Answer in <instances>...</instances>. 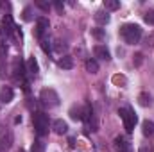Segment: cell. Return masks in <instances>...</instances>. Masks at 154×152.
Returning a JSON list of instances; mask_svg holds the SVG:
<instances>
[{"label": "cell", "instance_id": "18", "mask_svg": "<svg viewBox=\"0 0 154 152\" xmlns=\"http://www.w3.org/2000/svg\"><path fill=\"white\" fill-rule=\"evenodd\" d=\"M143 20H145V23H149V25H154V9H149V11H145V14H143Z\"/></svg>", "mask_w": 154, "mask_h": 152}, {"label": "cell", "instance_id": "12", "mask_svg": "<svg viewBox=\"0 0 154 152\" xmlns=\"http://www.w3.org/2000/svg\"><path fill=\"white\" fill-rule=\"evenodd\" d=\"M47 29H48V20L47 18H38V22H36V36L41 38Z\"/></svg>", "mask_w": 154, "mask_h": 152}, {"label": "cell", "instance_id": "8", "mask_svg": "<svg viewBox=\"0 0 154 152\" xmlns=\"http://www.w3.org/2000/svg\"><path fill=\"white\" fill-rule=\"evenodd\" d=\"M52 129H54V132L56 134H59V136H63V134H66L68 132V123L65 122V120H54V123H52Z\"/></svg>", "mask_w": 154, "mask_h": 152}, {"label": "cell", "instance_id": "14", "mask_svg": "<svg viewBox=\"0 0 154 152\" xmlns=\"http://www.w3.org/2000/svg\"><path fill=\"white\" fill-rule=\"evenodd\" d=\"M59 66H61L63 70H72V68H74V57H72V56H63V57L59 59Z\"/></svg>", "mask_w": 154, "mask_h": 152}, {"label": "cell", "instance_id": "23", "mask_svg": "<svg viewBox=\"0 0 154 152\" xmlns=\"http://www.w3.org/2000/svg\"><path fill=\"white\" fill-rule=\"evenodd\" d=\"M41 48H43L45 54H50V52H52V48H50V41H48V39H41Z\"/></svg>", "mask_w": 154, "mask_h": 152}, {"label": "cell", "instance_id": "20", "mask_svg": "<svg viewBox=\"0 0 154 152\" xmlns=\"http://www.w3.org/2000/svg\"><path fill=\"white\" fill-rule=\"evenodd\" d=\"M45 150V145L39 141V140H36L34 143H32V147H31V152H43Z\"/></svg>", "mask_w": 154, "mask_h": 152}, {"label": "cell", "instance_id": "25", "mask_svg": "<svg viewBox=\"0 0 154 152\" xmlns=\"http://www.w3.org/2000/svg\"><path fill=\"white\" fill-rule=\"evenodd\" d=\"M31 13H32L31 7H25V9H23V20H25V22H31V20H32V14H31Z\"/></svg>", "mask_w": 154, "mask_h": 152}, {"label": "cell", "instance_id": "11", "mask_svg": "<svg viewBox=\"0 0 154 152\" xmlns=\"http://www.w3.org/2000/svg\"><path fill=\"white\" fill-rule=\"evenodd\" d=\"M93 18H95V22H97L99 25H106V23H109V14H108V11H95Z\"/></svg>", "mask_w": 154, "mask_h": 152}, {"label": "cell", "instance_id": "4", "mask_svg": "<svg viewBox=\"0 0 154 152\" xmlns=\"http://www.w3.org/2000/svg\"><path fill=\"white\" fill-rule=\"evenodd\" d=\"M39 100H41L45 106L54 108V106L59 104V95L56 93V90H52V88H45V90H41V93H39Z\"/></svg>", "mask_w": 154, "mask_h": 152}, {"label": "cell", "instance_id": "7", "mask_svg": "<svg viewBox=\"0 0 154 152\" xmlns=\"http://www.w3.org/2000/svg\"><path fill=\"white\" fill-rule=\"evenodd\" d=\"M13 72H14V77L16 79H23L25 75V66H23V63H22V59L20 57H14V61H13Z\"/></svg>", "mask_w": 154, "mask_h": 152}, {"label": "cell", "instance_id": "17", "mask_svg": "<svg viewBox=\"0 0 154 152\" xmlns=\"http://www.w3.org/2000/svg\"><path fill=\"white\" fill-rule=\"evenodd\" d=\"M104 7H106V11H116V9H120V2L118 0H104Z\"/></svg>", "mask_w": 154, "mask_h": 152}, {"label": "cell", "instance_id": "13", "mask_svg": "<svg viewBox=\"0 0 154 152\" xmlns=\"http://www.w3.org/2000/svg\"><path fill=\"white\" fill-rule=\"evenodd\" d=\"M38 70H39L38 61H36V57H34V56H31V57L27 59V72H29L31 75H36V74H38Z\"/></svg>", "mask_w": 154, "mask_h": 152}, {"label": "cell", "instance_id": "6", "mask_svg": "<svg viewBox=\"0 0 154 152\" xmlns=\"http://www.w3.org/2000/svg\"><path fill=\"white\" fill-rule=\"evenodd\" d=\"M93 54H95V57H99L102 61H109L111 59V54H109V50H108L106 45H97L93 48Z\"/></svg>", "mask_w": 154, "mask_h": 152}, {"label": "cell", "instance_id": "22", "mask_svg": "<svg viewBox=\"0 0 154 152\" xmlns=\"http://www.w3.org/2000/svg\"><path fill=\"white\" fill-rule=\"evenodd\" d=\"M91 36L97 39H102L104 38V29H99V27H95V29H91Z\"/></svg>", "mask_w": 154, "mask_h": 152}, {"label": "cell", "instance_id": "1", "mask_svg": "<svg viewBox=\"0 0 154 152\" xmlns=\"http://www.w3.org/2000/svg\"><path fill=\"white\" fill-rule=\"evenodd\" d=\"M120 36L124 38V41L127 45H134L142 38V27L136 23H125L120 27Z\"/></svg>", "mask_w": 154, "mask_h": 152}, {"label": "cell", "instance_id": "9", "mask_svg": "<svg viewBox=\"0 0 154 152\" xmlns=\"http://www.w3.org/2000/svg\"><path fill=\"white\" fill-rule=\"evenodd\" d=\"M13 97H14V91H13V88H9V86H4V88L0 90V102H4V104H9V102L13 100Z\"/></svg>", "mask_w": 154, "mask_h": 152}, {"label": "cell", "instance_id": "24", "mask_svg": "<svg viewBox=\"0 0 154 152\" xmlns=\"http://www.w3.org/2000/svg\"><path fill=\"white\" fill-rule=\"evenodd\" d=\"M133 63H134V66H140L142 63H143V54H134V57H133Z\"/></svg>", "mask_w": 154, "mask_h": 152}, {"label": "cell", "instance_id": "26", "mask_svg": "<svg viewBox=\"0 0 154 152\" xmlns=\"http://www.w3.org/2000/svg\"><path fill=\"white\" fill-rule=\"evenodd\" d=\"M5 56H7V47L4 43H0V59H4Z\"/></svg>", "mask_w": 154, "mask_h": 152}, {"label": "cell", "instance_id": "15", "mask_svg": "<svg viewBox=\"0 0 154 152\" xmlns=\"http://www.w3.org/2000/svg\"><path fill=\"white\" fill-rule=\"evenodd\" d=\"M86 70L90 74H97L99 72V63L97 59H86Z\"/></svg>", "mask_w": 154, "mask_h": 152}, {"label": "cell", "instance_id": "19", "mask_svg": "<svg viewBox=\"0 0 154 152\" xmlns=\"http://www.w3.org/2000/svg\"><path fill=\"white\" fill-rule=\"evenodd\" d=\"M70 116L74 120H82V109L81 108H72L70 109Z\"/></svg>", "mask_w": 154, "mask_h": 152}, {"label": "cell", "instance_id": "29", "mask_svg": "<svg viewBox=\"0 0 154 152\" xmlns=\"http://www.w3.org/2000/svg\"><path fill=\"white\" fill-rule=\"evenodd\" d=\"M140 152H147V147H142V149H140Z\"/></svg>", "mask_w": 154, "mask_h": 152}, {"label": "cell", "instance_id": "10", "mask_svg": "<svg viewBox=\"0 0 154 152\" xmlns=\"http://www.w3.org/2000/svg\"><path fill=\"white\" fill-rule=\"evenodd\" d=\"M142 132H143L145 138H152L154 136V122L143 120V122H142Z\"/></svg>", "mask_w": 154, "mask_h": 152}, {"label": "cell", "instance_id": "28", "mask_svg": "<svg viewBox=\"0 0 154 152\" xmlns=\"http://www.w3.org/2000/svg\"><path fill=\"white\" fill-rule=\"evenodd\" d=\"M36 5H38V7H41V9H43V11H48V7H50V5H48V4H45V2H36Z\"/></svg>", "mask_w": 154, "mask_h": 152}, {"label": "cell", "instance_id": "27", "mask_svg": "<svg viewBox=\"0 0 154 152\" xmlns=\"http://www.w3.org/2000/svg\"><path fill=\"white\" fill-rule=\"evenodd\" d=\"M65 48H66V45H65L63 41H56V50H57V52H63Z\"/></svg>", "mask_w": 154, "mask_h": 152}, {"label": "cell", "instance_id": "2", "mask_svg": "<svg viewBox=\"0 0 154 152\" xmlns=\"http://www.w3.org/2000/svg\"><path fill=\"white\" fill-rule=\"evenodd\" d=\"M118 114H120V118L124 122L125 132H133V129H134V125L138 122V118H136V114L133 113V109L131 108H120L118 109Z\"/></svg>", "mask_w": 154, "mask_h": 152}, {"label": "cell", "instance_id": "21", "mask_svg": "<svg viewBox=\"0 0 154 152\" xmlns=\"http://www.w3.org/2000/svg\"><path fill=\"white\" fill-rule=\"evenodd\" d=\"M113 82H115L116 86H125L127 84V79L124 75H113Z\"/></svg>", "mask_w": 154, "mask_h": 152}, {"label": "cell", "instance_id": "16", "mask_svg": "<svg viewBox=\"0 0 154 152\" xmlns=\"http://www.w3.org/2000/svg\"><path fill=\"white\" fill-rule=\"evenodd\" d=\"M138 102H140V106H143V108H147V106H151V95L149 93H140L138 95Z\"/></svg>", "mask_w": 154, "mask_h": 152}, {"label": "cell", "instance_id": "5", "mask_svg": "<svg viewBox=\"0 0 154 152\" xmlns=\"http://www.w3.org/2000/svg\"><path fill=\"white\" fill-rule=\"evenodd\" d=\"M115 149L116 152H133V147H131L129 140L124 138V136H116L115 138Z\"/></svg>", "mask_w": 154, "mask_h": 152}, {"label": "cell", "instance_id": "30", "mask_svg": "<svg viewBox=\"0 0 154 152\" xmlns=\"http://www.w3.org/2000/svg\"><path fill=\"white\" fill-rule=\"evenodd\" d=\"M18 152H25V150H22V149H20V150H18Z\"/></svg>", "mask_w": 154, "mask_h": 152}, {"label": "cell", "instance_id": "3", "mask_svg": "<svg viewBox=\"0 0 154 152\" xmlns=\"http://www.w3.org/2000/svg\"><path fill=\"white\" fill-rule=\"evenodd\" d=\"M32 123H34V129L38 132V136H45L48 132V116L45 113H36L32 114Z\"/></svg>", "mask_w": 154, "mask_h": 152}]
</instances>
